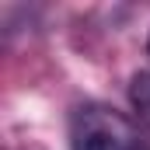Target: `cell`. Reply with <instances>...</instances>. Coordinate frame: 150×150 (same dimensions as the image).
I'll return each mask as SVG.
<instances>
[{"mask_svg":"<svg viewBox=\"0 0 150 150\" xmlns=\"http://www.w3.org/2000/svg\"><path fill=\"white\" fill-rule=\"evenodd\" d=\"M74 150H150L140 129L108 105H80L70 119Z\"/></svg>","mask_w":150,"mask_h":150,"instance_id":"1","label":"cell"},{"mask_svg":"<svg viewBox=\"0 0 150 150\" xmlns=\"http://www.w3.org/2000/svg\"><path fill=\"white\" fill-rule=\"evenodd\" d=\"M129 101H133V108L140 112V119L150 126V70H140V74L133 77V84H129Z\"/></svg>","mask_w":150,"mask_h":150,"instance_id":"2","label":"cell"}]
</instances>
